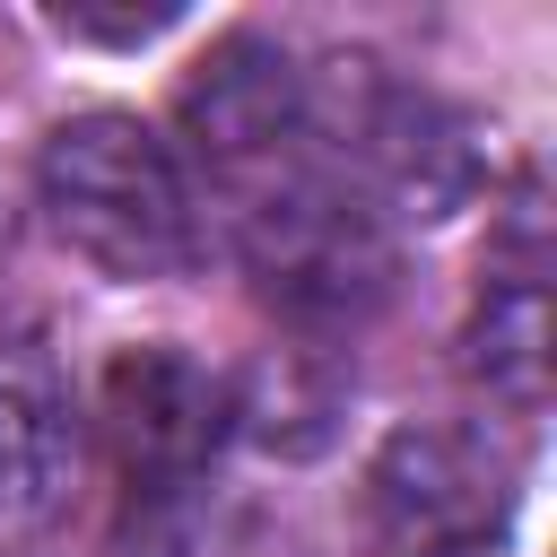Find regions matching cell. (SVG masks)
I'll return each instance as SVG.
<instances>
[{"label": "cell", "mask_w": 557, "mask_h": 557, "mask_svg": "<svg viewBox=\"0 0 557 557\" xmlns=\"http://www.w3.org/2000/svg\"><path fill=\"white\" fill-rule=\"evenodd\" d=\"M35 200L44 226L104 278H183L209 244L191 165L174 157L165 131H148L139 113H78L44 139L35 157Z\"/></svg>", "instance_id": "1"}, {"label": "cell", "mask_w": 557, "mask_h": 557, "mask_svg": "<svg viewBox=\"0 0 557 557\" xmlns=\"http://www.w3.org/2000/svg\"><path fill=\"white\" fill-rule=\"evenodd\" d=\"M235 252L270 313L296 331H348L392 296V218L313 148L244 191H226Z\"/></svg>", "instance_id": "2"}, {"label": "cell", "mask_w": 557, "mask_h": 557, "mask_svg": "<svg viewBox=\"0 0 557 557\" xmlns=\"http://www.w3.org/2000/svg\"><path fill=\"white\" fill-rule=\"evenodd\" d=\"M305 113L313 139H331V165L383 209V218H453L479 191V131L409 87L383 78V61H322V78L305 70Z\"/></svg>", "instance_id": "3"}, {"label": "cell", "mask_w": 557, "mask_h": 557, "mask_svg": "<svg viewBox=\"0 0 557 557\" xmlns=\"http://www.w3.org/2000/svg\"><path fill=\"white\" fill-rule=\"evenodd\" d=\"M513 513V461L487 426H400L366 470L374 557H470Z\"/></svg>", "instance_id": "4"}, {"label": "cell", "mask_w": 557, "mask_h": 557, "mask_svg": "<svg viewBox=\"0 0 557 557\" xmlns=\"http://www.w3.org/2000/svg\"><path fill=\"white\" fill-rule=\"evenodd\" d=\"M96 418H104V444H113V470L131 496H183L235 435V383L209 374L200 357L148 339L104 366Z\"/></svg>", "instance_id": "5"}, {"label": "cell", "mask_w": 557, "mask_h": 557, "mask_svg": "<svg viewBox=\"0 0 557 557\" xmlns=\"http://www.w3.org/2000/svg\"><path fill=\"white\" fill-rule=\"evenodd\" d=\"M183 148L191 165L226 191L313 157V113H305V70L270 35H226L191 78H183ZM174 148V157H183Z\"/></svg>", "instance_id": "6"}, {"label": "cell", "mask_w": 557, "mask_h": 557, "mask_svg": "<svg viewBox=\"0 0 557 557\" xmlns=\"http://www.w3.org/2000/svg\"><path fill=\"white\" fill-rule=\"evenodd\" d=\"M78 470V400L44 339H0V522H35L61 505Z\"/></svg>", "instance_id": "7"}, {"label": "cell", "mask_w": 557, "mask_h": 557, "mask_svg": "<svg viewBox=\"0 0 557 557\" xmlns=\"http://www.w3.org/2000/svg\"><path fill=\"white\" fill-rule=\"evenodd\" d=\"M461 366L505 400V409H540L548 392V296H540V270H496L470 331H461Z\"/></svg>", "instance_id": "8"}, {"label": "cell", "mask_w": 557, "mask_h": 557, "mask_svg": "<svg viewBox=\"0 0 557 557\" xmlns=\"http://www.w3.org/2000/svg\"><path fill=\"white\" fill-rule=\"evenodd\" d=\"M61 35H104V44H148L157 26H174V9H122V17H87V9H52Z\"/></svg>", "instance_id": "9"}]
</instances>
